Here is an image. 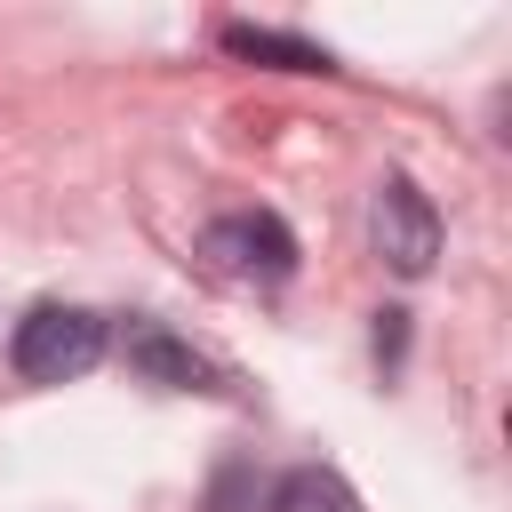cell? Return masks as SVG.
Returning a JSON list of instances; mask_svg holds the SVG:
<instances>
[{
  "label": "cell",
  "mask_w": 512,
  "mask_h": 512,
  "mask_svg": "<svg viewBox=\"0 0 512 512\" xmlns=\"http://www.w3.org/2000/svg\"><path fill=\"white\" fill-rule=\"evenodd\" d=\"M16 376L24 384H72L104 360V320L80 312V304H32L16 320V344H8Z\"/></svg>",
  "instance_id": "cell-1"
},
{
  "label": "cell",
  "mask_w": 512,
  "mask_h": 512,
  "mask_svg": "<svg viewBox=\"0 0 512 512\" xmlns=\"http://www.w3.org/2000/svg\"><path fill=\"white\" fill-rule=\"evenodd\" d=\"M368 232H376V256H384L400 280H424L432 256H440V216H432V200H424L408 176H384V184H376Z\"/></svg>",
  "instance_id": "cell-2"
},
{
  "label": "cell",
  "mask_w": 512,
  "mask_h": 512,
  "mask_svg": "<svg viewBox=\"0 0 512 512\" xmlns=\"http://www.w3.org/2000/svg\"><path fill=\"white\" fill-rule=\"evenodd\" d=\"M200 256L216 272H232V280H288L296 272V232L280 216H264V208H240V216H216L208 224Z\"/></svg>",
  "instance_id": "cell-3"
},
{
  "label": "cell",
  "mask_w": 512,
  "mask_h": 512,
  "mask_svg": "<svg viewBox=\"0 0 512 512\" xmlns=\"http://www.w3.org/2000/svg\"><path fill=\"white\" fill-rule=\"evenodd\" d=\"M128 368H136L144 384H160V392H208V384H216L208 360H200L192 344H176L168 328H152V320L128 328Z\"/></svg>",
  "instance_id": "cell-4"
},
{
  "label": "cell",
  "mask_w": 512,
  "mask_h": 512,
  "mask_svg": "<svg viewBox=\"0 0 512 512\" xmlns=\"http://www.w3.org/2000/svg\"><path fill=\"white\" fill-rule=\"evenodd\" d=\"M216 40H224L232 56H248V64H272V72H336V56H328V48L288 40V32H264V24H224Z\"/></svg>",
  "instance_id": "cell-5"
},
{
  "label": "cell",
  "mask_w": 512,
  "mask_h": 512,
  "mask_svg": "<svg viewBox=\"0 0 512 512\" xmlns=\"http://www.w3.org/2000/svg\"><path fill=\"white\" fill-rule=\"evenodd\" d=\"M272 512H360V496H352L344 472H328V464H296V472L272 488Z\"/></svg>",
  "instance_id": "cell-6"
},
{
  "label": "cell",
  "mask_w": 512,
  "mask_h": 512,
  "mask_svg": "<svg viewBox=\"0 0 512 512\" xmlns=\"http://www.w3.org/2000/svg\"><path fill=\"white\" fill-rule=\"evenodd\" d=\"M400 320H408V312H384V328H376V360H400V336H408Z\"/></svg>",
  "instance_id": "cell-7"
}]
</instances>
